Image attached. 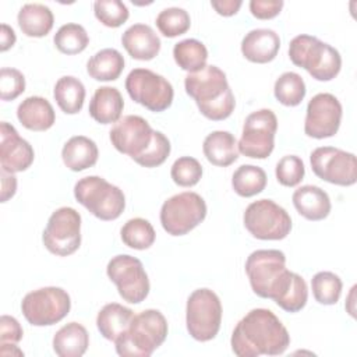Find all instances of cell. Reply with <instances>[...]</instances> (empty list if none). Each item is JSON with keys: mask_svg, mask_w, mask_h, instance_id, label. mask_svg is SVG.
I'll use <instances>...</instances> for the list:
<instances>
[{"mask_svg": "<svg viewBox=\"0 0 357 357\" xmlns=\"http://www.w3.org/2000/svg\"><path fill=\"white\" fill-rule=\"evenodd\" d=\"M245 273L257 296L275 300L290 271L286 268V255L280 250H257L245 261Z\"/></svg>", "mask_w": 357, "mask_h": 357, "instance_id": "5b68a950", "label": "cell"}, {"mask_svg": "<svg viewBox=\"0 0 357 357\" xmlns=\"http://www.w3.org/2000/svg\"><path fill=\"white\" fill-rule=\"evenodd\" d=\"M305 82L297 73L286 71L275 81V98L284 106L300 105L305 96Z\"/></svg>", "mask_w": 357, "mask_h": 357, "instance_id": "d590c367", "label": "cell"}, {"mask_svg": "<svg viewBox=\"0 0 357 357\" xmlns=\"http://www.w3.org/2000/svg\"><path fill=\"white\" fill-rule=\"evenodd\" d=\"M98 156L99 151L95 141L85 135L71 137L61 149V159L73 172H82L92 167L98 162Z\"/></svg>", "mask_w": 357, "mask_h": 357, "instance_id": "d4e9b609", "label": "cell"}, {"mask_svg": "<svg viewBox=\"0 0 357 357\" xmlns=\"http://www.w3.org/2000/svg\"><path fill=\"white\" fill-rule=\"evenodd\" d=\"M42 241L54 255L74 254L81 245V215L71 206L56 209L47 220Z\"/></svg>", "mask_w": 357, "mask_h": 357, "instance_id": "7c38bea8", "label": "cell"}, {"mask_svg": "<svg viewBox=\"0 0 357 357\" xmlns=\"http://www.w3.org/2000/svg\"><path fill=\"white\" fill-rule=\"evenodd\" d=\"M230 344L238 357L279 356L289 347L290 335L271 310L254 308L237 322Z\"/></svg>", "mask_w": 357, "mask_h": 357, "instance_id": "6da1fadb", "label": "cell"}, {"mask_svg": "<svg viewBox=\"0 0 357 357\" xmlns=\"http://www.w3.org/2000/svg\"><path fill=\"white\" fill-rule=\"evenodd\" d=\"M106 273L127 303L139 304L149 294L148 275L142 262L135 257L127 254L113 257L106 266Z\"/></svg>", "mask_w": 357, "mask_h": 357, "instance_id": "5bb4252c", "label": "cell"}, {"mask_svg": "<svg viewBox=\"0 0 357 357\" xmlns=\"http://www.w3.org/2000/svg\"><path fill=\"white\" fill-rule=\"evenodd\" d=\"M17 40L15 32L14 29L7 25V24H1V32H0V50L6 52L8 50Z\"/></svg>", "mask_w": 357, "mask_h": 357, "instance_id": "c3c4849f", "label": "cell"}, {"mask_svg": "<svg viewBox=\"0 0 357 357\" xmlns=\"http://www.w3.org/2000/svg\"><path fill=\"white\" fill-rule=\"evenodd\" d=\"M289 57L294 66L307 70L317 81H331L342 68L340 53L333 46L305 33L290 40Z\"/></svg>", "mask_w": 357, "mask_h": 357, "instance_id": "277c9868", "label": "cell"}, {"mask_svg": "<svg viewBox=\"0 0 357 357\" xmlns=\"http://www.w3.org/2000/svg\"><path fill=\"white\" fill-rule=\"evenodd\" d=\"M167 331V321L159 310H144L114 340L116 351L119 356L148 357L166 340Z\"/></svg>", "mask_w": 357, "mask_h": 357, "instance_id": "3957f363", "label": "cell"}, {"mask_svg": "<svg viewBox=\"0 0 357 357\" xmlns=\"http://www.w3.org/2000/svg\"><path fill=\"white\" fill-rule=\"evenodd\" d=\"M222 322V304L215 291L202 287L194 290L185 307L187 331L198 342L212 340Z\"/></svg>", "mask_w": 357, "mask_h": 357, "instance_id": "52a82bcc", "label": "cell"}, {"mask_svg": "<svg viewBox=\"0 0 357 357\" xmlns=\"http://www.w3.org/2000/svg\"><path fill=\"white\" fill-rule=\"evenodd\" d=\"M310 163L314 174L331 184L347 187L357 181V160L351 152L319 146L311 152Z\"/></svg>", "mask_w": 357, "mask_h": 357, "instance_id": "9a60e30c", "label": "cell"}, {"mask_svg": "<svg viewBox=\"0 0 357 357\" xmlns=\"http://www.w3.org/2000/svg\"><path fill=\"white\" fill-rule=\"evenodd\" d=\"M278 181L284 187H294L300 184L305 174L304 163L301 158L296 155H286L278 163L275 169Z\"/></svg>", "mask_w": 357, "mask_h": 357, "instance_id": "60d3db41", "label": "cell"}, {"mask_svg": "<svg viewBox=\"0 0 357 357\" xmlns=\"http://www.w3.org/2000/svg\"><path fill=\"white\" fill-rule=\"evenodd\" d=\"M25 91V77L17 68L3 67L0 70V98L14 100Z\"/></svg>", "mask_w": 357, "mask_h": 357, "instance_id": "b9f144b4", "label": "cell"}, {"mask_svg": "<svg viewBox=\"0 0 357 357\" xmlns=\"http://www.w3.org/2000/svg\"><path fill=\"white\" fill-rule=\"evenodd\" d=\"M243 220L250 234L259 240H283L291 230V218L286 209L266 198L251 202Z\"/></svg>", "mask_w": 357, "mask_h": 357, "instance_id": "30bf717a", "label": "cell"}, {"mask_svg": "<svg viewBox=\"0 0 357 357\" xmlns=\"http://www.w3.org/2000/svg\"><path fill=\"white\" fill-rule=\"evenodd\" d=\"M231 185L240 197H254L266 187V173L255 165H241L231 177Z\"/></svg>", "mask_w": 357, "mask_h": 357, "instance_id": "1f68e13d", "label": "cell"}, {"mask_svg": "<svg viewBox=\"0 0 357 357\" xmlns=\"http://www.w3.org/2000/svg\"><path fill=\"white\" fill-rule=\"evenodd\" d=\"M278 130L276 114L271 109H259L245 117L243 134L237 142L238 152L247 158L265 159L275 148Z\"/></svg>", "mask_w": 357, "mask_h": 357, "instance_id": "4fadbf2b", "label": "cell"}, {"mask_svg": "<svg viewBox=\"0 0 357 357\" xmlns=\"http://www.w3.org/2000/svg\"><path fill=\"white\" fill-rule=\"evenodd\" d=\"M95 17L109 28L123 25L130 15L127 6L120 0H98L93 3Z\"/></svg>", "mask_w": 357, "mask_h": 357, "instance_id": "f35d334b", "label": "cell"}, {"mask_svg": "<svg viewBox=\"0 0 357 357\" xmlns=\"http://www.w3.org/2000/svg\"><path fill=\"white\" fill-rule=\"evenodd\" d=\"M121 43L132 59L144 61L158 56L162 45L159 36L146 24H134L128 26L121 36Z\"/></svg>", "mask_w": 357, "mask_h": 357, "instance_id": "ffe728a7", "label": "cell"}, {"mask_svg": "<svg viewBox=\"0 0 357 357\" xmlns=\"http://www.w3.org/2000/svg\"><path fill=\"white\" fill-rule=\"evenodd\" d=\"M206 216L204 198L192 191H184L166 199L160 208L162 227L170 236H184L197 227Z\"/></svg>", "mask_w": 357, "mask_h": 357, "instance_id": "ba28073f", "label": "cell"}, {"mask_svg": "<svg viewBox=\"0 0 357 357\" xmlns=\"http://www.w3.org/2000/svg\"><path fill=\"white\" fill-rule=\"evenodd\" d=\"M71 308L68 293L56 286L40 287L25 294L21 311L33 326H49L60 322Z\"/></svg>", "mask_w": 357, "mask_h": 357, "instance_id": "9c48e42d", "label": "cell"}, {"mask_svg": "<svg viewBox=\"0 0 357 357\" xmlns=\"http://www.w3.org/2000/svg\"><path fill=\"white\" fill-rule=\"evenodd\" d=\"M134 318V311L119 303H109L102 307L96 317V326L100 335L114 342L126 332Z\"/></svg>", "mask_w": 357, "mask_h": 357, "instance_id": "83f0119b", "label": "cell"}, {"mask_svg": "<svg viewBox=\"0 0 357 357\" xmlns=\"http://www.w3.org/2000/svg\"><path fill=\"white\" fill-rule=\"evenodd\" d=\"M120 236L127 247L134 250H146L155 243L156 233L149 220L144 218H132L123 225Z\"/></svg>", "mask_w": 357, "mask_h": 357, "instance_id": "836d02e7", "label": "cell"}, {"mask_svg": "<svg viewBox=\"0 0 357 357\" xmlns=\"http://www.w3.org/2000/svg\"><path fill=\"white\" fill-rule=\"evenodd\" d=\"M296 211L308 220H322L331 212V199L326 191L318 185H301L291 197Z\"/></svg>", "mask_w": 357, "mask_h": 357, "instance_id": "44dd1931", "label": "cell"}, {"mask_svg": "<svg viewBox=\"0 0 357 357\" xmlns=\"http://www.w3.org/2000/svg\"><path fill=\"white\" fill-rule=\"evenodd\" d=\"M130 98L151 112H163L170 107L174 96L172 84L148 68H134L126 78Z\"/></svg>", "mask_w": 357, "mask_h": 357, "instance_id": "8fae6325", "label": "cell"}, {"mask_svg": "<svg viewBox=\"0 0 357 357\" xmlns=\"http://www.w3.org/2000/svg\"><path fill=\"white\" fill-rule=\"evenodd\" d=\"M169 153H170V141L163 132L155 130L153 141L151 146L137 163L144 167H156V166H160L167 159Z\"/></svg>", "mask_w": 357, "mask_h": 357, "instance_id": "7bdbcfd3", "label": "cell"}, {"mask_svg": "<svg viewBox=\"0 0 357 357\" xmlns=\"http://www.w3.org/2000/svg\"><path fill=\"white\" fill-rule=\"evenodd\" d=\"M190 14L180 7H167L156 17V26L166 38H176L185 33L190 29Z\"/></svg>", "mask_w": 357, "mask_h": 357, "instance_id": "74e56055", "label": "cell"}, {"mask_svg": "<svg viewBox=\"0 0 357 357\" xmlns=\"http://www.w3.org/2000/svg\"><path fill=\"white\" fill-rule=\"evenodd\" d=\"M155 130L149 123L135 114H128L114 123L109 135L112 145L121 153L138 162L153 141Z\"/></svg>", "mask_w": 357, "mask_h": 357, "instance_id": "2e32d148", "label": "cell"}, {"mask_svg": "<svg viewBox=\"0 0 357 357\" xmlns=\"http://www.w3.org/2000/svg\"><path fill=\"white\" fill-rule=\"evenodd\" d=\"M17 21L22 33L32 38H42L52 31L54 17L52 10L45 4L26 3L20 8Z\"/></svg>", "mask_w": 357, "mask_h": 357, "instance_id": "484cf974", "label": "cell"}, {"mask_svg": "<svg viewBox=\"0 0 357 357\" xmlns=\"http://www.w3.org/2000/svg\"><path fill=\"white\" fill-rule=\"evenodd\" d=\"M342 113V105L335 95L317 93L307 105L304 132L317 139L333 137L340 127Z\"/></svg>", "mask_w": 357, "mask_h": 357, "instance_id": "e0dca14e", "label": "cell"}, {"mask_svg": "<svg viewBox=\"0 0 357 357\" xmlns=\"http://www.w3.org/2000/svg\"><path fill=\"white\" fill-rule=\"evenodd\" d=\"M173 57L181 70L197 73L206 66L208 50L197 39H183L174 45Z\"/></svg>", "mask_w": 357, "mask_h": 357, "instance_id": "4dcf8cb0", "label": "cell"}, {"mask_svg": "<svg viewBox=\"0 0 357 357\" xmlns=\"http://www.w3.org/2000/svg\"><path fill=\"white\" fill-rule=\"evenodd\" d=\"M280 49L279 35L269 28H257L245 33L241 40L243 56L252 63L272 61Z\"/></svg>", "mask_w": 357, "mask_h": 357, "instance_id": "d6986e66", "label": "cell"}, {"mask_svg": "<svg viewBox=\"0 0 357 357\" xmlns=\"http://www.w3.org/2000/svg\"><path fill=\"white\" fill-rule=\"evenodd\" d=\"M124 100L120 91L114 86H99L89 103L91 117L100 124H112L120 120Z\"/></svg>", "mask_w": 357, "mask_h": 357, "instance_id": "603a6c76", "label": "cell"}, {"mask_svg": "<svg viewBox=\"0 0 357 357\" xmlns=\"http://www.w3.org/2000/svg\"><path fill=\"white\" fill-rule=\"evenodd\" d=\"M124 68L123 54L112 47L96 52L86 63V71L96 81H114Z\"/></svg>", "mask_w": 357, "mask_h": 357, "instance_id": "f1b7e54d", "label": "cell"}, {"mask_svg": "<svg viewBox=\"0 0 357 357\" xmlns=\"http://www.w3.org/2000/svg\"><path fill=\"white\" fill-rule=\"evenodd\" d=\"M17 191V177L1 170V202L8 201Z\"/></svg>", "mask_w": 357, "mask_h": 357, "instance_id": "7dc6e473", "label": "cell"}, {"mask_svg": "<svg viewBox=\"0 0 357 357\" xmlns=\"http://www.w3.org/2000/svg\"><path fill=\"white\" fill-rule=\"evenodd\" d=\"M170 176L177 185L192 187L202 177V166L195 158L181 156L172 165Z\"/></svg>", "mask_w": 357, "mask_h": 357, "instance_id": "ab89813d", "label": "cell"}, {"mask_svg": "<svg viewBox=\"0 0 357 357\" xmlns=\"http://www.w3.org/2000/svg\"><path fill=\"white\" fill-rule=\"evenodd\" d=\"M53 96L64 113L75 114L84 106L85 86L78 78L73 75H64L57 79L53 89Z\"/></svg>", "mask_w": 357, "mask_h": 357, "instance_id": "f546056e", "label": "cell"}, {"mask_svg": "<svg viewBox=\"0 0 357 357\" xmlns=\"http://www.w3.org/2000/svg\"><path fill=\"white\" fill-rule=\"evenodd\" d=\"M89 346V335L78 322L61 326L53 337V350L59 357H81Z\"/></svg>", "mask_w": 357, "mask_h": 357, "instance_id": "4316f807", "label": "cell"}, {"mask_svg": "<svg viewBox=\"0 0 357 357\" xmlns=\"http://www.w3.org/2000/svg\"><path fill=\"white\" fill-rule=\"evenodd\" d=\"M24 331L20 322L10 315H1L0 318V344L18 343L22 339Z\"/></svg>", "mask_w": 357, "mask_h": 357, "instance_id": "ee69618b", "label": "cell"}, {"mask_svg": "<svg viewBox=\"0 0 357 357\" xmlns=\"http://www.w3.org/2000/svg\"><path fill=\"white\" fill-rule=\"evenodd\" d=\"M243 1L241 0H212L211 6L215 8V11L223 17H230L236 14Z\"/></svg>", "mask_w": 357, "mask_h": 357, "instance_id": "bcb514c9", "label": "cell"}, {"mask_svg": "<svg viewBox=\"0 0 357 357\" xmlns=\"http://www.w3.org/2000/svg\"><path fill=\"white\" fill-rule=\"evenodd\" d=\"M17 117L31 131H46L56 120L53 106L42 96L25 98L17 107Z\"/></svg>", "mask_w": 357, "mask_h": 357, "instance_id": "7402d4cb", "label": "cell"}, {"mask_svg": "<svg viewBox=\"0 0 357 357\" xmlns=\"http://www.w3.org/2000/svg\"><path fill=\"white\" fill-rule=\"evenodd\" d=\"M184 88L187 95L195 100L199 112L209 120H225L234 110L236 100L226 74L213 64H206L197 73H188Z\"/></svg>", "mask_w": 357, "mask_h": 357, "instance_id": "7a4b0ae2", "label": "cell"}, {"mask_svg": "<svg viewBox=\"0 0 357 357\" xmlns=\"http://www.w3.org/2000/svg\"><path fill=\"white\" fill-rule=\"evenodd\" d=\"M307 300L308 289L305 280L300 275L290 272L284 286L282 287V290L279 291L273 301L287 312H298L300 310L304 308Z\"/></svg>", "mask_w": 357, "mask_h": 357, "instance_id": "d6a6232c", "label": "cell"}, {"mask_svg": "<svg viewBox=\"0 0 357 357\" xmlns=\"http://www.w3.org/2000/svg\"><path fill=\"white\" fill-rule=\"evenodd\" d=\"M311 287L314 298L324 305H333L339 301L342 294L340 278L329 271L318 272L311 279Z\"/></svg>", "mask_w": 357, "mask_h": 357, "instance_id": "8d00e7d4", "label": "cell"}, {"mask_svg": "<svg viewBox=\"0 0 357 357\" xmlns=\"http://www.w3.org/2000/svg\"><path fill=\"white\" fill-rule=\"evenodd\" d=\"M283 4L282 0H251L250 11L259 20H271L280 13Z\"/></svg>", "mask_w": 357, "mask_h": 357, "instance_id": "f6af8a7d", "label": "cell"}, {"mask_svg": "<svg viewBox=\"0 0 357 357\" xmlns=\"http://www.w3.org/2000/svg\"><path fill=\"white\" fill-rule=\"evenodd\" d=\"M202 151L208 162L215 166L227 167L238 159V146L236 137L229 131H212L202 144Z\"/></svg>", "mask_w": 357, "mask_h": 357, "instance_id": "cb8c5ba5", "label": "cell"}, {"mask_svg": "<svg viewBox=\"0 0 357 357\" xmlns=\"http://www.w3.org/2000/svg\"><path fill=\"white\" fill-rule=\"evenodd\" d=\"M53 42L59 52L64 54H78L86 49L89 36L82 25L68 22L57 29Z\"/></svg>", "mask_w": 357, "mask_h": 357, "instance_id": "e575fe53", "label": "cell"}, {"mask_svg": "<svg viewBox=\"0 0 357 357\" xmlns=\"http://www.w3.org/2000/svg\"><path fill=\"white\" fill-rule=\"evenodd\" d=\"M74 197L100 220H114L126 208L123 191L100 176L79 178L74 185Z\"/></svg>", "mask_w": 357, "mask_h": 357, "instance_id": "8992f818", "label": "cell"}, {"mask_svg": "<svg viewBox=\"0 0 357 357\" xmlns=\"http://www.w3.org/2000/svg\"><path fill=\"white\" fill-rule=\"evenodd\" d=\"M35 158L33 148L20 137L14 126L7 121L0 124V166L7 173L26 170Z\"/></svg>", "mask_w": 357, "mask_h": 357, "instance_id": "ac0fdd59", "label": "cell"}]
</instances>
